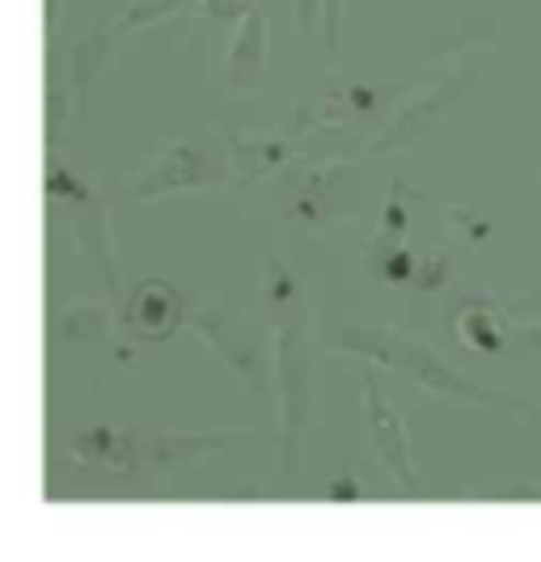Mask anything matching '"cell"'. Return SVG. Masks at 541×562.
Masks as SVG:
<instances>
[{"instance_id":"1","label":"cell","mask_w":541,"mask_h":562,"mask_svg":"<svg viewBox=\"0 0 541 562\" xmlns=\"http://www.w3.org/2000/svg\"><path fill=\"white\" fill-rule=\"evenodd\" d=\"M335 347L347 351V356H356V360H364V364L394 368L406 381H415L428 394L457 402V406H516L508 394H495V390H486L478 381H470L465 372H457L449 360H440V351L428 347L424 338L402 335V330H390V326L347 322L335 335Z\"/></svg>"},{"instance_id":"2","label":"cell","mask_w":541,"mask_h":562,"mask_svg":"<svg viewBox=\"0 0 541 562\" xmlns=\"http://www.w3.org/2000/svg\"><path fill=\"white\" fill-rule=\"evenodd\" d=\"M275 385H280V474L296 479L314 411V347L301 313H288L275 326Z\"/></svg>"},{"instance_id":"3","label":"cell","mask_w":541,"mask_h":562,"mask_svg":"<svg viewBox=\"0 0 541 562\" xmlns=\"http://www.w3.org/2000/svg\"><path fill=\"white\" fill-rule=\"evenodd\" d=\"M191 322H195V335L207 338V347L225 360L228 372H237L246 390L255 394L267 390V338L255 326V317L233 313L225 305H203Z\"/></svg>"},{"instance_id":"4","label":"cell","mask_w":541,"mask_h":562,"mask_svg":"<svg viewBox=\"0 0 541 562\" xmlns=\"http://www.w3.org/2000/svg\"><path fill=\"white\" fill-rule=\"evenodd\" d=\"M221 161H225V157H216L207 144L173 140L170 148H161V153L127 182V195L136 199V203H148V199L195 191L203 182H221V178H225V166H221Z\"/></svg>"},{"instance_id":"5","label":"cell","mask_w":541,"mask_h":562,"mask_svg":"<svg viewBox=\"0 0 541 562\" xmlns=\"http://www.w3.org/2000/svg\"><path fill=\"white\" fill-rule=\"evenodd\" d=\"M360 390H364V436H369V449H372V457H376V465L398 482L406 495H424V479H419V470H415V461H410L406 423H402L398 411L385 402L372 364L360 368Z\"/></svg>"},{"instance_id":"6","label":"cell","mask_w":541,"mask_h":562,"mask_svg":"<svg viewBox=\"0 0 541 562\" xmlns=\"http://www.w3.org/2000/svg\"><path fill=\"white\" fill-rule=\"evenodd\" d=\"M474 77H478V64H461V68L449 72L444 81H436L431 89H424L415 102H406V106L394 114V123H390V127L369 144V157L372 153H390V148H402V144L419 140L431 123H436V119L449 111L457 98L474 85Z\"/></svg>"},{"instance_id":"7","label":"cell","mask_w":541,"mask_h":562,"mask_svg":"<svg viewBox=\"0 0 541 562\" xmlns=\"http://www.w3.org/2000/svg\"><path fill=\"white\" fill-rule=\"evenodd\" d=\"M182 317H187V301H182V292L173 283L140 280L127 292L123 310H119V326L136 342H166V338L178 335Z\"/></svg>"},{"instance_id":"8","label":"cell","mask_w":541,"mask_h":562,"mask_svg":"<svg viewBox=\"0 0 541 562\" xmlns=\"http://www.w3.org/2000/svg\"><path fill=\"white\" fill-rule=\"evenodd\" d=\"M262 47H267V22L262 13L250 9V18L237 26L233 43H228L225 59V85L233 93H255L262 81Z\"/></svg>"},{"instance_id":"9","label":"cell","mask_w":541,"mask_h":562,"mask_svg":"<svg viewBox=\"0 0 541 562\" xmlns=\"http://www.w3.org/2000/svg\"><path fill=\"white\" fill-rule=\"evenodd\" d=\"M195 4H200V0H132V4L119 13L111 38L140 34V30H148L153 22H161V18H170V13H187V9H195Z\"/></svg>"},{"instance_id":"10","label":"cell","mask_w":541,"mask_h":562,"mask_svg":"<svg viewBox=\"0 0 541 562\" xmlns=\"http://www.w3.org/2000/svg\"><path fill=\"white\" fill-rule=\"evenodd\" d=\"M457 326H461L465 342L478 347V351H499L504 347V330H508L491 305H465L461 317H457Z\"/></svg>"},{"instance_id":"11","label":"cell","mask_w":541,"mask_h":562,"mask_svg":"<svg viewBox=\"0 0 541 562\" xmlns=\"http://www.w3.org/2000/svg\"><path fill=\"white\" fill-rule=\"evenodd\" d=\"M495 34V18H470V22H461V26L444 30V34H436L431 38V52H444V47H474V43H483Z\"/></svg>"},{"instance_id":"12","label":"cell","mask_w":541,"mask_h":562,"mask_svg":"<svg viewBox=\"0 0 541 562\" xmlns=\"http://www.w3.org/2000/svg\"><path fill=\"white\" fill-rule=\"evenodd\" d=\"M64 335H68V342L102 338L106 335V313L98 310V305H81V310H72L68 317H64Z\"/></svg>"},{"instance_id":"13","label":"cell","mask_w":541,"mask_h":562,"mask_svg":"<svg viewBox=\"0 0 541 562\" xmlns=\"http://www.w3.org/2000/svg\"><path fill=\"white\" fill-rule=\"evenodd\" d=\"M195 9H200L207 22H221V26H237V22H246V18H250L255 0H200Z\"/></svg>"},{"instance_id":"14","label":"cell","mask_w":541,"mask_h":562,"mask_svg":"<svg viewBox=\"0 0 541 562\" xmlns=\"http://www.w3.org/2000/svg\"><path fill=\"white\" fill-rule=\"evenodd\" d=\"M499 351L525 356V360H541V326H508Z\"/></svg>"},{"instance_id":"15","label":"cell","mask_w":541,"mask_h":562,"mask_svg":"<svg viewBox=\"0 0 541 562\" xmlns=\"http://www.w3.org/2000/svg\"><path fill=\"white\" fill-rule=\"evenodd\" d=\"M322 47L326 56H335L339 47V0H322Z\"/></svg>"},{"instance_id":"16","label":"cell","mask_w":541,"mask_h":562,"mask_svg":"<svg viewBox=\"0 0 541 562\" xmlns=\"http://www.w3.org/2000/svg\"><path fill=\"white\" fill-rule=\"evenodd\" d=\"M292 13H296V30L301 34L322 26V0H292Z\"/></svg>"},{"instance_id":"17","label":"cell","mask_w":541,"mask_h":562,"mask_svg":"<svg viewBox=\"0 0 541 562\" xmlns=\"http://www.w3.org/2000/svg\"><path fill=\"white\" fill-rule=\"evenodd\" d=\"M330 499H360V486L351 479H342V482H330V491H326Z\"/></svg>"},{"instance_id":"18","label":"cell","mask_w":541,"mask_h":562,"mask_svg":"<svg viewBox=\"0 0 541 562\" xmlns=\"http://www.w3.org/2000/svg\"><path fill=\"white\" fill-rule=\"evenodd\" d=\"M56 13H59V0H47V22H56Z\"/></svg>"}]
</instances>
